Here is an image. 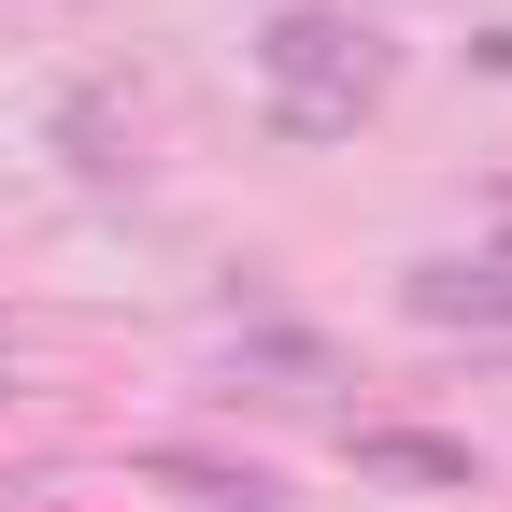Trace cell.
Listing matches in <instances>:
<instances>
[{"label": "cell", "instance_id": "6da1fadb", "mask_svg": "<svg viewBox=\"0 0 512 512\" xmlns=\"http://www.w3.org/2000/svg\"><path fill=\"white\" fill-rule=\"evenodd\" d=\"M256 72H271V128H285V143H328V128H356L384 100V29L299 0V15L256 29Z\"/></svg>", "mask_w": 512, "mask_h": 512}, {"label": "cell", "instance_id": "7a4b0ae2", "mask_svg": "<svg viewBox=\"0 0 512 512\" xmlns=\"http://www.w3.org/2000/svg\"><path fill=\"white\" fill-rule=\"evenodd\" d=\"M413 313H427V328H512V256H427Z\"/></svg>", "mask_w": 512, "mask_h": 512}, {"label": "cell", "instance_id": "3957f363", "mask_svg": "<svg viewBox=\"0 0 512 512\" xmlns=\"http://www.w3.org/2000/svg\"><path fill=\"white\" fill-rule=\"evenodd\" d=\"M356 456H370V470H399V484H470V441H427V427H370Z\"/></svg>", "mask_w": 512, "mask_h": 512}, {"label": "cell", "instance_id": "277c9868", "mask_svg": "<svg viewBox=\"0 0 512 512\" xmlns=\"http://www.w3.org/2000/svg\"><path fill=\"white\" fill-rule=\"evenodd\" d=\"M242 356H256V370H285V384H342V356L313 342V328H242Z\"/></svg>", "mask_w": 512, "mask_h": 512}]
</instances>
